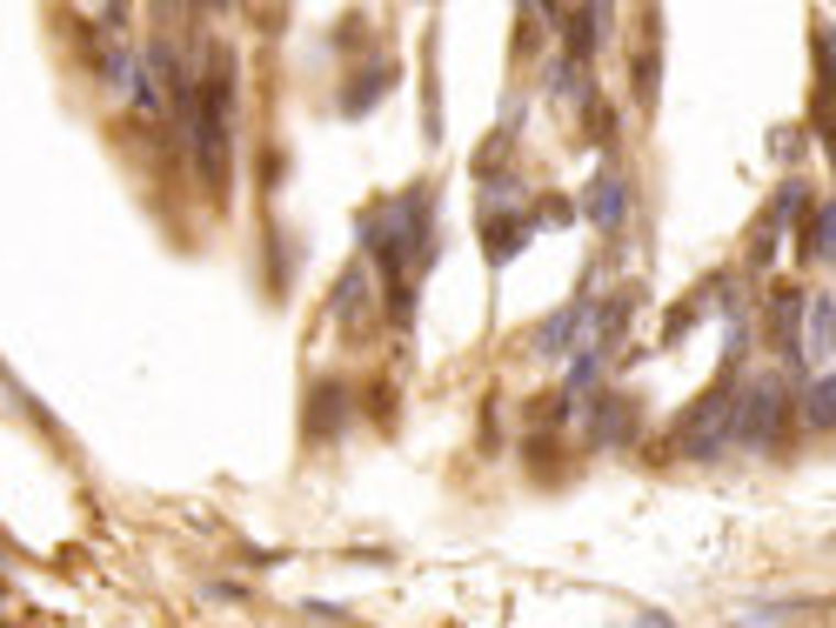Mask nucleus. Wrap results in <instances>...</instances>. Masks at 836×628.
<instances>
[{"label": "nucleus", "instance_id": "4", "mask_svg": "<svg viewBox=\"0 0 836 628\" xmlns=\"http://www.w3.org/2000/svg\"><path fill=\"white\" fill-rule=\"evenodd\" d=\"M790 395L777 388V382H749V388H736V448H749V455H770V448L783 441V428H790Z\"/></svg>", "mask_w": 836, "mask_h": 628}, {"label": "nucleus", "instance_id": "2", "mask_svg": "<svg viewBox=\"0 0 836 628\" xmlns=\"http://www.w3.org/2000/svg\"><path fill=\"white\" fill-rule=\"evenodd\" d=\"M234 134V67L228 54L195 80V101H188V141H195V167L215 195H228V141Z\"/></svg>", "mask_w": 836, "mask_h": 628}, {"label": "nucleus", "instance_id": "1", "mask_svg": "<svg viewBox=\"0 0 836 628\" xmlns=\"http://www.w3.org/2000/svg\"><path fill=\"white\" fill-rule=\"evenodd\" d=\"M362 247L382 267L388 288V315L408 328L415 315V282L436 267V188H408L395 201H382L375 214H362Z\"/></svg>", "mask_w": 836, "mask_h": 628}, {"label": "nucleus", "instance_id": "10", "mask_svg": "<svg viewBox=\"0 0 836 628\" xmlns=\"http://www.w3.org/2000/svg\"><path fill=\"white\" fill-rule=\"evenodd\" d=\"M796 421H803L810 434H829V428H836V375H816V388L796 401Z\"/></svg>", "mask_w": 836, "mask_h": 628}, {"label": "nucleus", "instance_id": "12", "mask_svg": "<svg viewBox=\"0 0 836 628\" xmlns=\"http://www.w3.org/2000/svg\"><path fill=\"white\" fill-rule=\"evenodd\" d=\"M803 221H810V181H783L777 208H770V228H796L803 234Z\"/></svg>", "mask_w": 836, "mask_h": 628}, {"label": "nucleus", "instance_id": "5", "mask_svg": "<svg viewBox=\"0 0 836 628\" xmlns=\"http://www.w3.org/2000/svg\"><path fill=\"white\" fill-rule=\"evenodd\" d=\"M836 362V295H803V328H796V368L829 375Z\"/></svg>", "mask_w": 836, "mask_h": 628}, {"label": "nucleus", "instance_id": "14", "mask_svg": "<svg viewBox=\"0 0 836 628\" xmlns=\"http://www.w3.org/2000/svg\"><path fill=\"white\" fill-rule=\"evenodd\" d=\"M796 241H803V254H810V261H836V201H829V208L816 214V228H810V234H796Z\"/></svg>", "mask_w": 836, "mask_h": 628}, {"label": "nucleus", "instance_id": "15", "mask_svg": "<svg viewBox=\"0 0 836 628\" xmlns=\"http://www.w3.org/2000/svg\"><path fill=\"white\" fill-rule=\"evenodd\" d=\"M362 267H349V275H342V288H334V321H342V328H355L362 321Z\"/></svg>", "mask_w": 836, "mask_h": 628}, {"label": "nucleus", "instance_id": "3", "mask_svg": "<svg viewBox=\"0 0 836 628\" xmlns=\"http://www.w3.org/2000/svg\"><path fill=\"white\" fill-rule=\"evenodd\" d=\"M669 448H676L683 462H723L736 448V382H716L703 401H690L669 428Z\"/></svg>", "mask_w": 836, "mask_h": 628}, {"label": "nucleus", "instance_id": "7", "mask_svg": "<svg viewBox=\"0 0 836 628\" xmlns=\"http://www.w3.org/2000/svg\"><path fill=\"white\" fill-rule=\"evenodd\" d=\"M629 208H636L629 174H616V167H603L596 181H590V195H582V214H590V228H603V234H623L629 228Z\"/></svg>", "mask_w": 836, "mask_h": 628}, {"label": "nucleus", "instance_id": "9", "mask_svg": "<svg viewBox=\"0 0 836 628\" xmlns=\"http://www.w3.org/2000/svg\"><path fill=\"white\" fill-rule=\"evenodd\" d=\"M629 434H636V401L603 395V401L590 408V448H623Z\"/></svg>", "mask_w": 836, "mask_h": 628}, {"label": "nucleus", "instance_id": "11", "mask_svg": "<svg viewBox=\"0 0 836 628\" xmlns=\"http://www.w3.org/2000/svg\"><path fill=\"white\" fill-rule=\"evenodd\" d=\"M562 21L575 27V34H569V60L582 67V60H590V54L603 47V34H596V27H609V8H590V14H562Z\"/></svg>", "mask_w": 836, "mask_h": 628}, {"label": "nucleus", "instance_id": "6", "mask_svg": "<svg viewBox=\"0 0 836 628\" xmlns=\"http://www.w3.org/2000/svg\"><path fill=\"white\" fill-rule=\"evenodd\" d=\"M590 315H596V301H590V295L569 301V308H556V315L529 334V348L542 354V362H562V354H575V348H582V334H590Z\"/></svg>", "mask_w": 836, "mask_h": 628}, {"label": "nucleus", "instance_id": "13", "mask_svg": "<svg viewBox=\"0 0 836 628\" xmlns=\"http://www.w3.org/2000/svg\"><path fill=\"white\" fill-rule=\"evenodd\" d=\"M388 80H395V67H388V60H382L375 74H355V95H342V114H362L369 101H382V95H388Z\"/></svg>", "mask_w": 836, "mask_h": 628}, {"label": "nucleus", "instance_id": "17", "mask_svg": "<svg viewBox=\"0 0 836 628\" xmlns=\"http://www.w3.org/2000/svg\"><path fill=\"white\" fill-rule=\"evenodd\" d=\"M816 67H823V80H829V95H836V34H829V27H816Z\"/></svg>", "mask_w": 836, "mask_h": 628}, {"label": "nucleus", "instance_id": "16", "mask_svg": "<svg viewBox=\"0 0 836 628\" xmlns=\"http://www.w3.org/2000/svg\"><path fill=\"white\" fill-rule=\"evenodd\" d=\"M656 74H662V41H649V54H636V101L656 108Z\"/></svg>", "mask_w": 836, "mask_h": 628}, {"label": "nucleus", "instance_id": "8", "mask_svg": "<svg viewBox=\"0 0 836 628\" xmlns=\"http://www.w3.org/2000/svg\"><path fill=\"white\" fill-rule=\"evenodd\" d=\"M536 234V208L522 201V208H495V214H482V241H488V261L495 267H509L516 254H522V241Z\"/></svg>", "mask_w": 836, "mask_h": 628}]
</instances>
